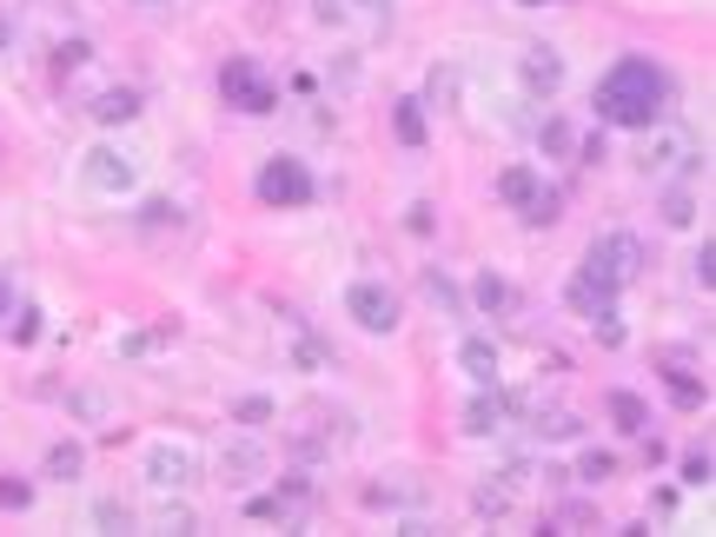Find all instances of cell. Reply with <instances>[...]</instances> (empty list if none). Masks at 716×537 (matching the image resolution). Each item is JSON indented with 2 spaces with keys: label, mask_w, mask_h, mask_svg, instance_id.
Listing matches in <instances>:
<instances>
[{
  "label": "cell",
  "mask_w": 716,
  "mask_h": 537,
  "mask_svg": "<svg viewBox=\"0 0 716 537\" xmlns=\"http://www.w3.org/2000/svg\"><path fill=\"white\" fill-rule=\"evenodd\" d=\"M86 186L93 193H133V159L113 153V146H93L86 153Z\"/></svg>",
  "instance_id": "8992f818"
},
{
  "label": "cell",
  "mask_w": 716,
  "mask_h": 537,
  "mask_svg": "<svg viewBox=\"0 0 716 537\" xmlns=\"http://www.w3.org/2000/svg\"><path fill=\"white\" fill-rule=\"evenodd\" d=\"M80 465H86L80 445H53V452H46V478H80Z\"/></svg>",
  "instance_id": "44dd1931"
},
{
  "label": "cell",
  "mask_w": 716,
  "mask_h": 537,
  "mask_svg": "<svg viewBox=\"0 0 716 537\" xmlns=\"http://www.w3.org/2000/svg\"><path fill=\"white\" fill-rule=\"evenodd\" d=\"M93 525H100V531H133V512L106 498V505H93Z\"/></svg>",
  "instance_id": "4316f807"
},
{
  "label": "cell",
  "mask_w": 716,
  "mask_h": 537,
  "mask_svg": "<svg viewBox=\"0 0 716 537\" xmlns=\"http://www.w3.org/2000/svg\"><path fill=\"white\" fill-rule=\"evenodd\" d=\"M259 465H266V458H259V445H239V452H226V478H232V485L259 478Z\"/></svg>",
  "instance_id": "ac0fdd59"
},
{
  "label": "cell",
  "mask_w": 716,
  "mask_h": 537,
  "mask_svg": "<svg viewBox=\"0 0 716 537\" xmlns=\"http://www.w3.org/2000/svg\"><path fill=\"white\" fill-rule=\"evenodd\" d=\"M584 425H578V412H544L538 419V438H578Z\"/></svg>",
  "instance_id": "603a6c76"
},
{
  "label": "cell",
  "mask_w": 716,
  "mask_h": 537,
  "mask_svg": "<svg viewBox=\"0 0 716 537\" xmlns=\"http://www.w3.org/2000/svg\"><path fill=\"white\" fill-rule=\"evenodd\" d=\"M159 531H199V518H193L186 505H166V512H159Z\"/></svg>",
  "instance_id": "4dcf8cb0"
},
{
  "label": "cell",
  "mask_w": 716,
  "mask_h": 537,
  "mask_svg": "<svg viewBox=\"0 0 716 537\" xmlns=\"http://www.w3.org/2000/svg\"><path fill=\"white\" fill-rule=\"evenodd\" d=\"M471 505H478V518H505V505H511V485H491V478H485V485L471 492Z\"/></svg>",
  "instance_id": "d6986e66"
},
{
  "label": "cell",
  "mask_w": 716,
  "mask_h": 537,
  "mask_svg": "<svg viewBox=\"0 0 716 537\" xmlns=\"http://www.w3.org/2000/svg\"><path fill=\"white\" fill-rule=\"evenodd\" d=\"M266 419H272L266 399H239V425H266Z\"/></svg>",
  "instance_id": "d6a6232c"
},
{
  "label": "cell",
  "mask_w": 716,
  "mask_h": 537,
  "mask_svg": "<svg viewBox=\"0 0 716 537\" xmlns=\"http://www.w3.org/2000/svg\"><path fill=\"white\" fill-rule=\"evenodd\" d=\"M392 120H398V140H405V146H425V106H418V100H398Z\"/></svg>",
  "instance_id": "2e32d148"
},
{
  "label": "cell",
  "mask_w": 716,
  "mask_h": 537,
  "mask_svg": "<svg viewBox=\"0 0 716 537\" xmlns=\"http://www.w3.org/2000/svg\"><path fill=\"white\" fill-rule=\"evenodd\" d=\"M604 412H611V425H618V432H637V438L651 432V405H644L637 392H611V399H604Z\"/></svg>",
  "instance_id": "ba28073f"
},
{
  "label": "cell",
  "mask_w": 716,
  "mask_h": 537,
  "mask_svg": "<svg viewBox=\"0 0 716 537\" xmlns=\"http://www.w3.org/2000/svg\"><path fill=\"white\" fill-rule=\"evenodd\" d=\"M133 113H139V93H133V86H106V93L93 100V120H100V126H126Z\"/></svg>",
  "instance_id": "30bf717a"
},
{
  "label": "cell",
  "mask_w": 716,
  "mask_h": 537,
  "mask_svg": "<svg viewBox=\"0 0 716 537\" xmlns=\"http://www.w3.org/2000/svg\"><path fill=\"white\" fill-rule=\"evenodd\" d=\"M611 299H618V292H604L598 279H584V272L571 279V306H578L584 319H598V312H611Z\"/></svg>",
  "instance_id": "5bb4252c"
},
{
  "label": "cell",
  "mask_w": 716,
  "mask_h": 537,
  "mask_svg": "<svg viewBox=\"0 0 716 537\" xmlns=\"http://www.w3.org/2000/svg\"><path fill=\"white\" fill-rule=\"evenodd\" d=\"M637 272H644V239H637V233H604V239L584 252V279H598L604 292H624Z\"/></svg>",
  "instance_id": "7a4b0ae2"
},
{
  "label": "cell",
  "mask_w": 716,
  "mask_h": 537,
  "mask_svg": "<svg viewBox=\"0 0 716 537\" xmlns=\"http://www.w3.org/2000/svg\"><path fill=\"white\" fill-rule=\"evenodd\" d=\"M193 452H179V445H159L153 458H146V485H159V492H179V485H193Z\"/></svg>",
  "instance_id": "52a82bcc"
},
{
  "label": "cell",
  "mask_w": 716,
  "mask_h": 537,
  "mask_svg": "<svg viewBox=\"0 0 716 537\" xmlns=\"http://www.w3.org/2000/svg\"><path fill=\"white\" fill-rule=\"evenodd\" d=\"M544 153H558V159H564V153H578V146H571V126H564V120H544Z\"/></svg>",
  "instance_id": "f1b7e54d"
},
{
  "label": "cell",
  "mask_w": 716,
  "mask_h": 537,
  "mask_svg": "<svg viewBox=\"0 0 716 537\" xmlns=\"http://www.w3.org/2000/svg\"><path fill=\"white\" fill-rule=\"evenodd\" d=\"M664 100H671V80L664 66H651L644 53H624L604 80H598V113L611 126H657L664 120Z\"/></svg>",
  "instance_id": "6da1fadb"
},
{
  "label": "cell",
  "mask_w": 716,
  "mask_h": 537,
  "mask_svg": "<svg viewBox=\"0 0 716 537\" xmlns=\"http://www.w3.org/2000/svg\"><path fill=\"white\" fill-rule=\"evenodd\" d=\"M531 193H538V173H525V166H511V173L498 179V199H505V206H518V213L531 206Z\"/></svg>",
  "instance_id": "9a60e30c"
},
{
  "label": "cell",
  "mask_w": 716,
  "mask_h": 537,
  "mask_svg": "<svg viewBox=\"0 0 716 537\" xmlns=\"http://www.w3.org/2000/svg\"><path fill=\"white\" fill-rule=\"evenodd\" d=\"M677 159H684V166H697V153H691V140H684V133H664L657 146H644V166H677Z\"/></svg>",
  "instance_id": "4fadbf2b"
},
{
  "label": "cell",
  "mask_w": 716,
  "mask_h": 537,
  "mask_svg": "<svg viewBox=\"0 0 716 537\" xmlns=\"http://www.w3.org/2000/svg\"><path fill=\"white\" fill-rule=\"evenodd\" d=\"M425 299H432L438 312H465V299H458V286H452L445 272H425Z\"/></svg>",
  "instance_id": "e0dca14e"
},
{
  "label": "cell",
  "mask_w": 716,
  "mask_h": 537,
  "mask_svg": "<svg viewBox=\"0 0 716 537\" xmlns=\"http://www.w3.org/2000/svg\"><path fill=\"white\" fill-rule=\"evenodd\" d=\"M312 13H319V20H339V13H345V0H312Z\"/></svg>",
  "instance_id": "8d00e7d4"
},
{
  "label": "cell",
  "mask_w": 716,
  "mask_h": 537,
  "mask_svg": "<svg viewBox=\"0 0 716 537\" xmlns=\"http://www.w3.org/2000/svg\"><path fill=\"white\" fill-rule=\"evenodd\" d=\"M133 7H146V13H166V7H173V0H133Z\"/></svg>",
  "instance_id": "f35d334b"
},
{
  "label": "cell",
  "mask_w": 716,
  "mask_h": 537,
  "mask_svg": "<svg viewBox=\"0 0 716 537\" xmlns=\"http://www.w3.org/2000/svg\"><path fill=\"white\" fill-rule=\"evenodd\" d=\"M33 332H40V312H33V306H27V312H20V326H13V339H20V345H27V339H33Z\"/></svg>",
  "instance_id": "d590c367"
},
{
  "label": "cell",
  "mask_w": 716,
  "mask_h": 537,
  "mask_svg": "<svg viewBox=\"0 0 716 537\" xmlns=\"http://www.w3.org/2000/svg\"><path fill=\"white\" fill-rule=\"evenodd\" d=\"M611 472H618V458H611V452H584V458H578V478H584V485H604Z\"/></svg>",
  "instance_id": "cb8c5ba5"
},
{
  "label": "cell",
  "mask_w": 716,
  "mask_h": 537,
  "mask_svg": "<svg viewBox=\"0 0 716 537\" xmlns=\"http://www.w3.org/2000/svg\"><path fill=\"white\" fill-rule=\"evenodd\" d=\"M558 213H564V199H558V193H531V206H525V219H531V226H558Z\"/></svg>",
  "instance_id": "7402d4cb"
},
{
  "label": "cell",
  "mask_w": 716,
  "mask_h": 537,
  "mask_svg": "<svg viewBox=\"0 0 716 537\" xmlns=\"http://www.w3.org/2000/svg\"><path fill=\"white\" fill-rule=\"evenodd\" d=\"M0 505H7V512H27V505H33V492H27L20 478H0Z\"/></svg>",
  "instance_id": "1f68e13d"
},
{
  "label": "cell",
  "mask_w": 716,
  "mask_h": 537,
  "mask_svg": "<svg viewBox=\"0 0 716 537\" xmlns=\"http://www.w3.org/2000/svg\"><path fill=\"white\" fill-rule=\"evenodd\" d=\"M697 279H704V292L716 286V246L704 239V252H697Z\"/></svg>",
  "instance_id": "836d02e7"
},
{
  "label": "cell",
  "mask_w": 716,
  "mask_h": 537,
  "mask_svg": "<svg viewBox=\"0 0 716 537\" xmlns=\"http://www.w3.org/2000/svg\"><path fill=\"white\" fill-rule=\"evenodd\" d=\"M458 365H465L478 385H498V345H491V339H465V345H458Z\"/></svg>",
  "instance_id": "8fae6325"
},
{
  "label": "cell",
  "mask_w": 716,
  "mask_h": 537,
  "mask_svg": "<svg viewBox=\"0 0 716 537\" xmlns=\"http://www.w3.org/2000/svg\"><path fill=\"white\" fill-rule=\"evenodd\" d=\"M498 425H505V399H498V392H478V399L465 405V432H471V438H491Z\"/></svg>",
  "instance_id": "7c38bea8"
},
{
  "label": "cell",
  "mask_w": 716,
  "mask_h": 537,
  "mask_svg": "<svg viewBox=\"0 0 716 537\" xmlns=\"http://www.w3.org/2000/svg\"><path fill=\"white\" fill-rule=\"evenodd\" d=\"M13 47V20H7V7H0V53Z\"/></svg>",
  "instance_id": "74e56055"
},
{
  "label": "cell",
  "mask_w": 716,
  "mask_h": 537,
  "mask_svg": "<svg viewBox=\"0 0 716 537\" xmlns=\"http://www.w3.org/2000/svg\"><path fill=\"white\" fill-rule=\"evenodd\" d=\"M259 199L266 206H305L312 199V173L299 159H266L259 166Z\"/></svg>",
  "instance_id": "277c9868"
},
{
  "label": "cell",
  "mask_w": 716,
  "mask_h": 537,
  "mask_svg": "<svg viewBox=\"0 0 716 537\" xmlns=\"http://www.w3.org/2000/svg\"><path fill=\"white\" fill-rule=\"evenodd\" d=\"M80 60H86V40H66V47H60V73H66V66H80Z\"/></svg>",
  "instance_id": "e575fe53"
},
{
  "label": "cell",
  "mask_w": 716,
  "mask_h": 537,
  "mask_svg": "<svg viewBox=\"0 0 716 537\" xmlns=\"http://www.w3.org/2000/svg\"><path fill=\"white\" fill-rule=\"evenodd\" d=\"M365 7H392V0H365Z\"/></svg>",
  "instance_id": "ab89813d"
},
{
  "label": "cell",
  "mask_w": 716,
  "mask_h": 537,
  "mask_svg": "<svg viewBox=\"0 0 716 537\" xmlns=\"http://www.w3.org/2000/svg\"><path fill=\"white\" fill-rule=\"evenodd\" d=\"M219 93H226V106H239V113H272V86L259 80L252 60H226V66H219Z\"/></svg>",
  "instance_id": "3957f363"
},
{
  "label": "cell",
  "mask_w": 716,
  "mask_h": 537,
  "mask_svg": "<svg viewBox=\"0 0 716 537\" xmlns=\"http://www.w3.org/2000/svg\"><path fill=\"white\" fill-rule=\"evenodd\" d=\"M345 312H352V326H365V332H398V299H392L385 286H372V279H359V286L345 292Z\"/></svg>",
  "instance_id": "5b68a950"
},
{
  "label": "cell",
  "mask_w": 716,
  "mask_h": 537,
  "mask_svg": "<svg viewBox=\"0 0 716 537\" xmlns=\"http://www.w3.org/2000/svg\"><path fill=\"white\" fill-rule=\"evenodd\" d=\"M684 485H710V445L684 452Z\"/></svg>",
  "instance_id": "83f0119b"
},
{
  "label": "cell",
  "mask_w": 716,
  "mask_h": 537,
  "mask_svg": "<svg viewBox=\"0 0 716 537\" xmlns=\"http://www.w3.org/2000/svg\"><path fill=\"white\" fill-rule=\"evenodd\" d=\"M252 518H259V525H292L286 498H252Z\"/></svg>",
  "instance_id": "f546056e"
},
{
  "label": "cell",
  "mask_w": 716,
  "mask_h": 537,
  "mask_svg": "<svg viewBox=\"0 0 716 537\" xmlns=\"http://www.w3.org/2000/svg\"><path fill=\"white\" fill-rule=\"evenodd\" d=\"M471 299H478V306H485V312H505V306H511V286H505V279H498V272H485V279H478V292H471Z\"/></svg>",
  "instance_id": "ffe728a7"
},
{
  "label": "cell",
  "mask_w": 716,
  "mask_h": 537,
  "mask_svg": "<svg viewBox=\"0 0 716 537\" xmlns=\"http://www.w3.org/2000/svg\"><path fill=\"white\" fill-rule=\"evenodd\" d=\"M558 80H564V60H558L551 47H531V53H525V86H531V93H551Z\"/></svg>",
  "instance_id": "9c48e42d"
},
{
  "label": "cell",
  "mask_w": 716,
  "mask_h": 537,
  "mask_svg": "<svg viewBox=\"0 0 716 537\" xmlns=\"http://www.w3.org/2000/svg\"><path fill=\"white\" fill-rule=\"evenodd\" d=\"M591 525H598V512H591V505H564V512L551 518V531H591Z\"/></svg>",
  "instance_id": "484cf974"
},
{
  "label": "cell",
  "mask_w": 716,
  "mask_h": 537,
  "mask_svg": "<svg viewBox=\"0 0 716 537\" xmlns=\"http://www.w3.org/2000/svg\"><path fill=\"white\" fill-rule=\"evenodd\" d=\"M664 219H671V226H691V219H697V199H691L684 186H677V193H664Z\"/></svg>",
  "instance_id": "d4e9b609"
}]
</instances>
